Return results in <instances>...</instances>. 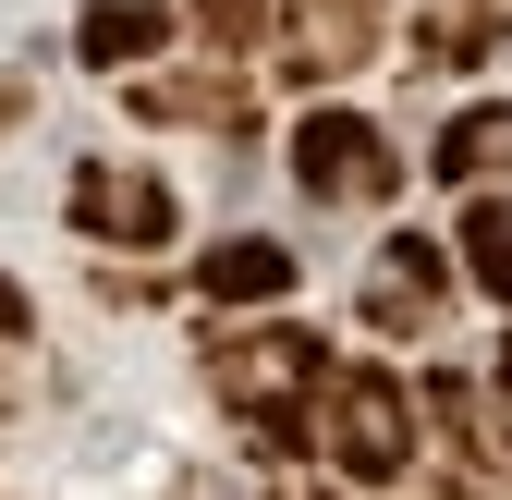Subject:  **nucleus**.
Segmentation results:
<instances>
[{"label": "nucleus", "mask_w": 512, "mask_h": 500, "mask_svg": "<svg viewBox=\"0 0 512 500\" xmlns=\"http://www.w3.org/2000/svg\"><path fill=\"white\" fill-rule=\"evenodd\" d=\"M0 403H13V366H0Z\"/></svg>", "instance_id": "obj_17"}, {"label": "nucleus", "mask_w": 512, "mask_h": 500, "mask_svg": "<svg viewBox=\"0 0 512 500\" xmlns=\"http://www.w3.org/2000/svg\"><path fill=\"white\" fill-rule=\"evenodd\" d=\"M281 25H293V0H196V37L232 49V61H244V49H269Z\"/></svg>", "instance_id": "obj_13"}, {"label": "nucleus", "mask_w": 512, "mask_h": 500, "mask_svg": "<svg viewBox=\"0 0 512 500\" xmlns=\"http://www.w3.org/2000/svg\"><path fill=\"white\" fill-rule=\"evenodd\" d=\"M305 452L330 476H354V488H403V464H415V391L391 379V366H330L317 403H305Z\"/></svg>", "instance_id": "obj_1"}, {"label": "nucleus", "mask_w": 512, "mask_h": 500, "mask_svg": "<svg viewBox=\"0 0 512 500\" xmlns=\"http://www.w3.org/2000/svg\"><path fill=\"white\" fill-rule=\"evenodd\" d=\"M13 110H25V86H0V122H13Z\"/></svg>", "instance_id": "obj_16"}, {"label": "nucleus", "mask_w": 512, "mask_h": 500, "mask_svg": "<svg viewBox=\"0 0 512 500\" xmlns=\"http://www.w3.org/2000/svg\"><path fill=\"white\" fill-rule=\"evenodd\" d=\"M378 37H391V0H293V25H281V74H293V86L366 74Z\"/></svg>", "instance_id": "obj_5"}, {"label": "nucleus", "mask_w": 512, "mask_h": 500, "mask_svg": "<svg viewBox=\"0 0 512 500\" xmlns=\"http://www.w3.org/2000/svg\"><path fill=\"white\" fill-rule=\"evenodd\" d=\"M293 183L330 196V208H378L403 171H391V135H378L366 110H305L293 122Z\"/></svg>", "instance_id": "obj_3"}, {"label": "nucleus", "mask_w": 512, "mask_h": 500, "mask_svg": "<svg viewBox=\"0 0 512 500\" xmlns=\"http://www.w3.org/2000/svg\"><path fill=\"white\" fill-rule=\"evenodd\" d=\"M439 305H452V257H439L427 232H391L378 269H366V330L415 342V330H439Z\"/></svg>", "instance_id": "obj_6"}, {"label": "nucleus", "mask_w": 512, "mask_h": 500, "mask_svg": "<svg viewBox=\"0 0 512 500\" xmlns=\"http://www.w3.org/2000/svg\"><path fill=\"white\" fill-rule=\"evenodd\" d=\"M464 269H476V293L512 305V196H464Z\"/></svg>", "instance_id": "obj_12"}, {"label": "nucleus", "mask_w": 512, "mask_h": 500, "mask_svg": "<svg viewBox=\"0 0 512 500\" xmlns=\"http://www.w3.org/2000/svg\"><path fill=\"white\" fill-rule=\"evenodd\" d=\"M196 293H208V305H281V293H293V257H281L269 232H232V244H208Z\"/></svg>", "instance_id": "obj_8"}, {"label": "nucleus", "mask_w": 512, "mask_h": 500, "mask_svg": "<svg viewBox=\"0 0 512 500\" xmlns=\"http://www.w3.org/2000/svg\"><path fill=\"white\" fill-rule=\"evenodd\" d=\"M500 37H512V0H439L427 37H415V61H427V74H464V61H488Z\"/></svg>", "instance_id": "obj_9"}, {"label": "nucleus", "mask_w": 512, "mask_h": 500, "mask_svg": "<svg viewBox=\"0 0 512 500\" xmlns=\"http://www.w3.org/2000/svg\"><path fill=\"white\" fill-rule=\"evenodd\" d=\"M135 110H147V122H220V135H244V122H256L232 74H147Z\"/></svg>", "instance_id": "obj_11"}, {"label": "nucleus", "mask_w": 512, "mask_h": 500, "mask_svg": "<svg viewBox=\"0 0 512 500\" xmlns=\"http://www.w3.org/2000/svg\"><path fill=\"white\" fill-rule=\"evenodd\" d=\"M488 379H500V403H512V342H500V366H488Z\"/></svg>", "instance_id": "obj_15"}, {"label": "nucleus", "mask_w": 512, "mask_h": 500, "mask_svg": "<svg viewBox=\"0 0 512 500\" xmlns=\"http://www.w3.org/2000/svg\"><path fill=\"white\" fill-rule=\"evenodd\" d=\"M171 37V0H98V13L74 25V61H98V74H122V61H147Z\"/></svg>", "instance_id": "obj_10"}, {"label": "nucleus", "mask_w": 512, "mask_h": 500, "mask_svg": "<svg viewBox=\"0 0 512 500\" xmlns=\"http://www.w3.org/2000/svg\"><path fill=\"white\" fill-rule=\"evenodd\" d=\"M439 183H464V196H512V98H476L439 122Z\"/></svg>", "instance_id": "obj_7"}, {"label": "nucleus", "mask_w": 512, "mask_h": 500, "mask_svg": "<svg viewBox=\"0 0 512 500\" xmlns=\"http://www.w3.org/2000/svg\"><path fill=\"white\" fill-rule=\"evenodd\" d=\"M25 330H37V318H25V293L0 281V342H25Z\"/></svg>", "instance_id": "obj_14"}, {"label": "nucleus", "mask_w": 512, "mask_h": 500, "mask_svg": "<svg viewBox=\"0 0 512 500\" xmlns=\"http://www.w3.org/2000/svg\"><path fill=\"white\" fill-rule=\"evenodd\" d=\"M61 220H74L86 244H135V257H159V244L183 232V196L159 171H122V159H86L74 196H61Z\"/></svg>", "instance_id": "obj_4"}, {"label": "nucleus", "mask_w": 512, "mask_h": 500, "mask_svg": "<svg viewBox=\"0 0 512 500\" xmlns=\"http://www.w3.org/2000/svg\"><path fill=\"white\" fill-rule=\"evenodd\" d=\"M317 379H330V354H317L305 330H220V342H208V391L256 427V452H269V464L305 452V403H317Z\"/></svg>", "instance_id": "obj_2"}]
</instances>
